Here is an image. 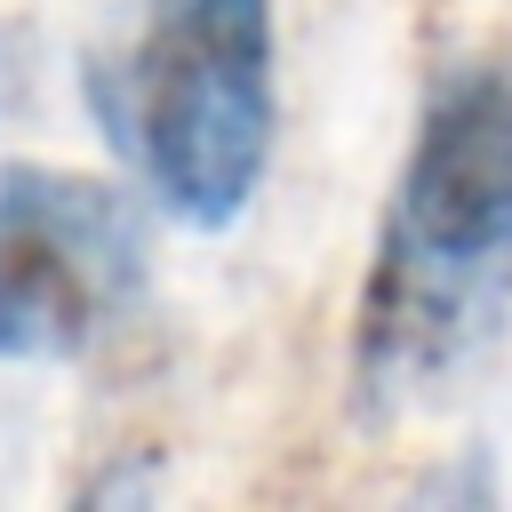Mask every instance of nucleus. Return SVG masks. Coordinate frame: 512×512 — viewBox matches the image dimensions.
Instances as JSON below:
<instances>
[{
	"mask_svg": "<svg viewBox=\"0 0 512 512\" xmlns=\"http://www.w3.org/2000/svg\"><path fill=\"white\" fill-rule=\"evenodd\" d=\"M512 336V56L448 64L408 128L352 304V384L376 416L456 392Z\"/></svg>",
	"mask_w": 512,
	"mask_h": 512,
	"instance_id": "f257e3e1",
	"label": "nucleus"
},
{
	"mask_svg": "<svg viewBox=\"0 0 512 512\" xmlns=\"http://www.w3.org/2000/svg\"><path fill=\"white\" fill-rule=\"evenodd\" d=\"M80 96L160 216L224 232L248 216L280 136L272 0H136L88 48Z\"/></svg>",
	"mask_w": 512,
	"mask_h": 512,
	"instance_id": "f03ea898",
	"label": "nucleus"
},
{
	"mask_svg": "<svg viewBox=\"0 0 512 512\" xmlns=\"http://www.w3.org/2000/svg\"><path fill=\"white\" fill-rule=\"evenodd\" d=\"M144 288L152 224L112 176L0 160V360H88Z\"/></svg>",
	"mask_w": 512,
	"mask_h": 512,
	"instance_id": "7ed1b4c3",
	"label": "nucleus"
}]
</instances>
